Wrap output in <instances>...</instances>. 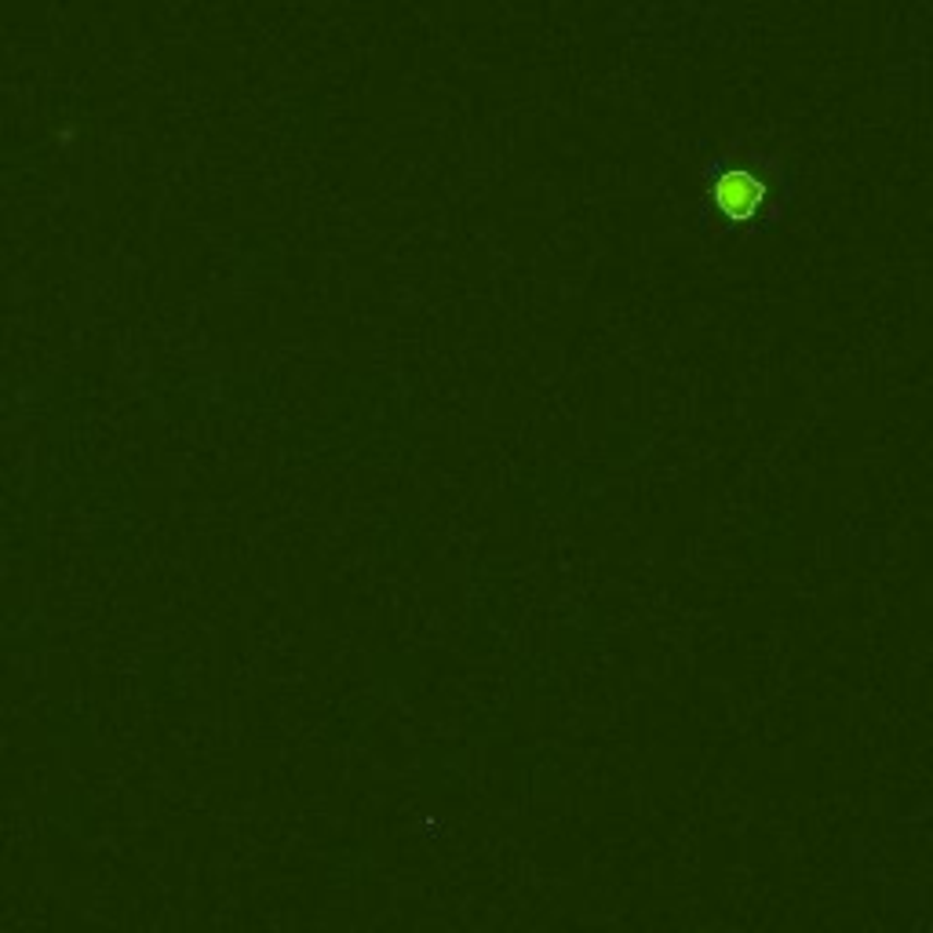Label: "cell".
<instances>
[{
	"label": "cell",
	"instance_id": "obj_1",
	"mask_svg": "<svg viewBox=\"0 0 933 933\" xmlns=\"http://www.w3.org/2000/svg\"><path fill=\"white\" fill-rule=\"evenodd\" d=\"M707 194L718 216L734 227H770L784 208V172L773 168L770 157H751L740 150L715 154L704 168Z\"/></svg>",
	"mask_w": 933,
	"mask_h": 933
}]
</instances>
